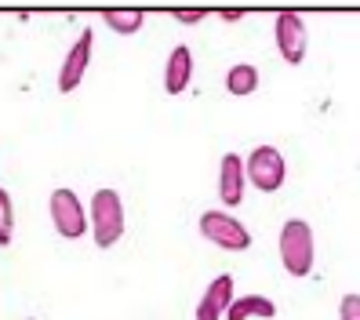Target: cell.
I'll return each mask as SVG.
<instances>
[{
  "instance_id": "cell-1",
  "label": "cell",
  "mask_w": 360,
  "mask_h": 320,
  "mask_svg": "<svg viewBox=\"0 0 360 320\" xmlns=\"http://www.w3.org/2000/svg\"><path fill=\"white\" fill-rule=\"evenodd\" d=\"M281 266L288 276L302 281V276L313 273L316 262V248H313V226L306 219H288L281 226Z\"/></svg>"
},
{
  "instance_id": "cell-2",
  "label": "cell",
  "mask_w": 360,
  "mask_h": 320,
  "mask_svg": "<svg viewBox=\"0 0 360 320\" xmlns=\"http://www.w3.org/2000/svg\"><path fill=\"white\" fill-rule=\"evenodd\" d=\"M91 237L98 248H113L124 237V200L117 189H98L91 197Z\"/></svg>"
},
{
  "instance_id": "cell-3",
  "label": "cell",
  "mask_w": 360,
  "mask_h": 320,
  "mask_svg": "<svg viewBox=\"0 0 360 320\" xmlns=\"http://www.w3.org/2000/svg\"><path fill=\"white\" fill-rule=\"evenodd\" d=\"M244 172H248V182L255 186L259 193H277L288 179V164H284L277 146H255L251 157L244 160Z\"/></svg>"
},
{
  "instance_id": "cell-4",
  "label": "cell",
  "mask_w": 360,
  "mask_h": 320,
  "mask_svg": "<svg viewBox=\"0 0 360 320\" xmlns=\"http://www.w3.org/2000/svg\"><path fill=\"white\" fill-rule=\"evenodd\" d=\"M200 237L222 251H248L251 233L240 219H233L229 211H204L200 215Z\"/></svg>"
},
{
  "instance_id": "cell-5",
  "label": "cell",
  "mask_w": 360,
  "mask_h": 320,
  "mask_svg": "<svg viewBox=\"0 0 360 320\" xmlns=\"http://www.w3.org/2000/svg\"><path fill=\"white\" fill-rule=\"evenodd\" d=\"M48 211H51V222L58 229V237H66V241H80L84 233L91 229L88 211H84V204H80V197L73 193V189H55Z\"/></svg>"
},
{
  "instance_id": "cell-6",
  "label": "cell",
  "mask_w": 360,
  "mask_h": 320,
  "mask_svg": "<svg viewBox=\"0 0 360 320\" xmlns=\"http://www.w3.org/2000/svg\"><path fill=\"white\" fill-rule=\"evenodd\" d=\"M273 40H277L281 58L288 62V66H302L309 33H306V23H302L299 11H281L277 18H273Z\"/></svg>"
},
{
  "instance_id": "cell-7",
  "label": "cell",
  "mask_w": 360,
  "mask_h": 320,
  "mask_svg": "<svg viewBox=\"0 0 360 320\" xmlns=\"http://www.w3.org/2000/svg\"><path fill=\"white\" fill-rule=\"evenodd\" d=\"M91 44H95V33L91 30H80V37L73 40V48L66 51V58H62V70H58V91L70 95L80 88L84 73H88L91 66Z\"/></svg>"
},
{
  "instance_id": "cell-8",
  "label": "cell",
  "mask_w": 360,
  "mask_h": 320,
  "mask_svg": "<svg viewBox=\"0 0 360 320\" xmlns=\"http://www.w3.org/2000/svg\"><path fill=\"white\" fill-rule=\"evenodd\" d=\"M233 276L229 273H219L215 281H211L200 295V302H197V320H226L229 306H233Z\"/></svg>"
},
{
  "instance_id": "cell-9",
  "label": "cell",
  "mask_w": 360,
  "mask_h": 320,
  "mask_svg": "<svg viewBox=\"0 0 360 320\" xmlns=\"http://www.w3.org/2000/svg\"><path fill=\"white\" fill-rule=\"evenodd\" d=\"M244 157L240 153H226L219 164V197L226 207H237L244 200Z\"/></svg>"
},
{
  "instance_id": "cell-10",
  "label": "cell",
  "mask_w": 360,
  "mask_h": 320,
  "mask_svg": "<svg viewBox=\"0 0 360 320\" xmlns=\"http://www.w3.org/2000/svg\"><path fill=\"white\" fill-rule=\"evenodd\" d=\"M189 80H193V51L186 44L172 48L167 55V66H164V91L167 95H182L189 88Z\"/></svg>"
},
{
  "instance_id": "cell-11",
  "label": "cell",
  "mask_w": 360,
  "mask_h": 320,
  "mask_svg": "<svg viewBox=\"0 0 360 320\" xmlns=\"http://www.w3.org/2000/svg\"><path fill=\"white\" fill-rule=\"evenodd\" d=\"M251 316H262V320H273V316H277L273 298H266V295H240V298H233V306H229L226 320H251Z\"/></svg>"
},
{
  "instance_id": "cell-12",
  "label": "cell",
  "mask_w": 360,
  "mask_h": 320,
  "mask_svg": "<svg viewBox=\"0 0 360 320\" xmlns=\"http://www.w3.org/2000/svg\"><path fill=\"white\" fill-rule=\"evenodd\" d=\"M98 18H102V23L110 26L113 33H120V37L139 33V30H142V23H146V15H142L139 8H102V11H98Z\"/></svg>"
},
{
  "instance_id": "cell-13",
  "label": "cell",
  "mask_w": 360,
  "mask_h": 320,
  "mask_svg": "<svg viewBox=\"0 0 360 320\" xmlns=\"http://www.w3.org/2000/svg\"><path fill=\"white\" fill-rule=\"evenodd\" d=\"M255 88H259V70L251 66V62H237V66H229V73H226V91L229 95L244 98V95H255Z\"/></svg>"
},
{
  "instance_id": "cell-14",
  "label": "cell",
  "mask_w": 360,
  "mask_h": 320,
  "mask_svg": "<svg viewBox=\"0 0 360 320\" xmlns=\"http://www.w3.org/2000/svg\"><path fill=\"white\" fill-rule=\"evenodd\" d=\"M15 237V207H11V193L0 186V248H8Z\"/></svg>"
},
{
  "instance_id": "cell-15",
  "label": "cell",
  "mask_w": 360,
  "mask_h": 320,
  "mask_svg": "<svg viewBox=\"0 0 360 320\" xmlns=\"http://www.w3.org/2000/svg\"><path fill=\"white\" fill-rule=\"evenodd\" d=\"M338 320H360V295L356 291L342 295V302H338Z\"/></svg>"
},
{
  "instance_id": "cell-16",
  "label": "cell",
  "mask_w": 360,
  "mask_h": 320,
  "mask_svg": "<svg viewBox=\"0 0 360 320\" xmlns=\"http://www.w3.org/2000/svg\"><path fill=\"white\" fill-rule=\"evenodd\" d=\"M172 15L179 18V23H182V26H197V23H200V18H207V8H175Z\"/></svg>"
},
{
  "instance_id": "cell-17",
  "label": "cell",
  "mask_w": 360,
  "mask_h": 320,
  "mask_svg": "<svg viewBox=\"0 0 360 320\" xmlns=\"http://www.w3.org/2000/svg\"><path fill=\"white\" fill-rule=\"evenodd\" d=\"M215 15L222 18V23H237V18H244V11H237V8H219Z\"/></svg>"
},
{
  "instance_id": "cell-18",
  "label": "cell",
  "mask_w": 360,
  "mask_h": 320,
  "mask_svg": "<svg viewBox=\"0 0 360 320\" xmlns=\"http://www.w3.org/2000/svg\"><path fill=\"white\" fill-rule=\"evenodd\" d=\"M26 320H33V316H26Z\"/></svg>"
}]
</instances>
